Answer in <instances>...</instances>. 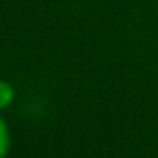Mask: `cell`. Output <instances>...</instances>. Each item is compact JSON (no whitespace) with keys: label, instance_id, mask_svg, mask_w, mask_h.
Returning a JSON list of instances; mask_svg holds the SVG:
<instances>
[{"label":"cell","instance_id":"1","mask_svg":"<svg viewBox=\"0 0 158 158\" xmlns=\"http://www.w3.org/2000/svg\"><path fill=\"white\" fill-rule=\"evenodd\" d=\"M12 97H14V90L9 83L0 82V109H4L5 106L12 102Z\"/></svg>","mask_w":158,"mask_h":158},{"label":"cell","instance_id":"2","mask_svg":"<svg viewBox=\"0 0 158 158\" xmlns=\"http://www.w3.org/2000/svg\"><path fill=\"white\" fill-rule=\"evenodd\" d=\"M9 148V138H7V129H5L4 121L0 119V158H4Z\"/></svg>","mask_w":158,"mask_h":158}]
</instances>
